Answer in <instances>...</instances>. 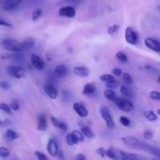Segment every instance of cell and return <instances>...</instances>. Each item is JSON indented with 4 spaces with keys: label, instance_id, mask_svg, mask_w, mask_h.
Returning a JSON list of instances; mask_svg holds the SVG:
<instances>
[{
    "label": "cell",
    "instance_id": "48",
    "mask_svg": "<svg viewBox=\"0 0 160 160\" xmlns=\"http://www.w3.org/2000/svg\"><path fill=\"white\" fill-rule=\"evenodd\" d=\"M56 156H58V158H59V159H64V156H63V154H62V150H58L57 155H56Z\"/></svg>",
    "mask_w": 160,
    "mask_h": 160
},
{
    "label": "cell",
    "instance_id": "38",
    "mask_svg": "<svg viewBox=\"0 0 160 160\" xmlns=\"http://www.w3.org/2000/svg\"><path fill=\"white\" fill-rule=\"evenodd\" d=\"M0 109H1L2 111H3V112H6V113L11 114L10 107H9L7 104H6V103L4 102L0 103Z\"/></svg>",
    "mask_w": 160,
    "mask_h": 160
},
{
    "label": "cell",
    "instance_id": "36",
    "mask_svg": "<svg viewBox=\"0 0 160 160\" xmlns=\"http://www.w3.org/2000/svg\"><path fill=\"white\" fill-rule=\"evenodd\" d=\"M100 80L102 81H104V82H107V81H111V80L115 79V76L112 74H103L102 76H100Z\"/></svg>",
    "mask_w": 160,
    "mask_h": 160
},
{
    "label": "cell",
    "instance_id": "13",
    "mask_svg": "<svg viewBox=\"0 0 160 160\" xmlns=\"http://www.w3.org/2000/svg\"><path fill=\"white\" fill-rule=\"evenodd\" d=\"M59 150L58 148V144L54 139H50L48 142V145H47V151H48V154L52 157H55L57 155V152Z\"/></svg>",
    "mask_w": 160,
    "mask_h": 160
},
{
    "label": "cell",
    "instance_id": "45",
    "mask_svg": "<svg viewBox=\"0 0 160 160\" xmlns=\"http://www.w3.org/2000/svg\"><path fill=\"white\" fill-rule=\"evenodd\" d=\"M0 27H6V28H12V25L10 23H8V22L5 21V20H1L0 19Z\"/></svg>",
    "mask_w": 160,
    "mask_h": 160
},
{
    "label": "cell",
    "instance_id": "37",
    "mask_svg": "<svg viewBox=\"0 0 160 160\" xmlns=\"http://www.w3.org/2000/svg\"><path fill=\"white\" fill-rule=\"evenodd\" d=\"M123 80H124V81L127 83V84H133V78L129 73H123Z\"/></svg>",
    "mask_w": 160,
    "mask_h": 160
},
{
    "label": "cell",
    "instance_id": "16",
    "mask_svg": "<svg viewBox=\"0 0 160 160\" xmlns=\"http://www.w3.org/2000/svg\"><path fill=\"white\" fill-rule=\"evenodd\" d=\"M118 155H120V158L122 159L125 160H138L142 159V157L138 156V155L133 154V153H129L126 152L124 151H122V150H118Z\"/></svg>",
    "mask_w": 160,
    "mask_h": 160
},
{
    "label": "cell",
    "instance_id": "2",
    "mask_svg": "<svg viewBox=\"0 0 160 160\" xmlns=\"http://www.w3.org/2000/svg\"><path fill=\"white\" fill-rule=\"evenodd\" d=\"M2 45L5 49L11 52H20L22 51L21 43L17 40L11 38H4L1 42Z\"/></svg>",
    "mask_w": 160,
    "mask_h": 160
},
{
    "label": "cell",
    "instance_id": "30",
    "mask_svg": "<svg viewBox=\"0 0 160 160\" xmlns=\"http://www.w3.org/2000/svg\"><path fill=\"white\" fill-rule=\"evenodd\" d=\"M119 85V81H117L116 79L111 80V81H107L106 84V86L107 88L109 89H113V88H117Z\"/></svg>",
    "mask_w": 160,
    "mask_h": 160
},
{
    "label": "cell",
    "instance_id": "47",
    "mask_svg": "<svg viewBox=\"0 0 160 160\" xmlns=\"http://www.w3.org/2000/svg\"><path fill=\"white\" fill-rule=\"evenodd\" d=\"M3 121V127H9L11 125V120L9 119H5Z\"/></svg>",
    "mask_w": 160,
    "mask_h": 160
},
{
    "label": "cell",
    "instance_id": "33",
    "mask_svg": "<svg viewBox=\"0 0 160 160\" xmlns=\"http://www.w3.org/2000/svg\"><path fill=\"white\" fill-rule=\"evenodd\" d=\"M10 155V152L6 147H0V157L2 158H7Z\"/></svg>",
    "mask_w": 160,
    "mask_h": 160
},
{
    "label": "cell",
    "instance_id": "17",
    "mask_svg": "<svg viewBox=\"0 0 160 160\" xmlns=\"http://www.w3.org/2000/svg\"><path fill=\"white\" fill-rule=\"evenodd\" d=\"M67 71H68L67 67L65 65H63V64H60V65L56 66L54 70V73L57 78H62L67 75Z\"/></svg>",
    "mask_w": 160,
    "mask_h": 160
},
{
    "label": "cell",
    "instance_id": "46",
    "mask_svg": "<svg viewBox=\"0 0 160 160\" xmlns=\"http://www.w3.org/2000/svg\"><path fill=\"white\" fill-rule=\"evenodd\" d=\"M122 70L120 68H114L113 70H112V73H113L114 76H117V77H120V75L122 74Z\"/></svg>",
    "mask_w": 160,
    "mask_h": 160
},
{
    "label": "cell",
    "instance_id": "40",
    "mask_svg": "<svg viewBox=\"0 0 160 160\" xmlns=\"http://www.w3.org/2000/svg\"><path fill=\"white\" fill-rule=\"evenodd\" d=\"M149 96L150 98L154 100H157V101L160 100V93L159 92H157V91H152V92H150Z\"/></svg>",
    "mask_w": 160,
    "mask_h": 160
},
{
    "label": "cell",
    "instance_id": "8",
    "mask_svg": "<svg viewBox=\"0 0 160 160\" xmlns=\"http://www.w3.org/2000/svg\"><path fill=\"white\" fill-rule=\"evenodd\" d=\"M45 94L52 99H56L58 96V91L53 83H45L43 87Z\"/></svg>",
    "mask_w": 160,
    "mask_h": 160
},
{
    "label": "cell",
    "instance_id": "35",
    "mask_svg": "<svg viewBox=\"0 0 160 160\" xmlns=\"http://www.w3.org/2000/svg\"><path fill=\"white\" fill-rule=\"evenodd\" d=\"M119 28H120V26H119L118 24H114L112 25V26L109 27L107 29L108 34H109V35H113V34H115V33L118 31Z\"/></svg>",
    "mask_w": 160,
    "mask_h": 160
},
{
    "label": "cell",
    "instance_id": "5",
    "mask_svg": "<svg viewBox=\"0 0 160 160\" xmlns=\"http://www.w3.org/2000/svg\"><path fill=\"white\" fill-rule=\"evenodd\" d=\"M100 112H101V116L102 119L106 121L107 128L109 129H113L116 127V124L110 112H109V109L106 106H102L101 107V109H100Z\"/></svg>",
    "mask_w": 160,
    "mask_h": 160
},
{
    "label": "cell",
    "instance_id": "27",
    "mask_svg": "<svg viewBox=\"0 0 160 160\" xmlns=\"http://www.w3.org/2000/svg\"><path fill=\"white\" fill-rule=\"evenodd\" d=\"M72 134H73V138H74V139L76 140V142H78V143L84 142V134L81 133V131H73V132H72Z\"/></svg>",
    "mask_w": 160,
    "mask_h": 160
},
{
    "label": "cell",
    "instance_id": "4",
    "mask_svg": "<svg viewBox=\"0 0 160 160\" xmlns=\"http://www.w3.org/2000/svg\"><path fill=\"white\" fill-rule=\"evenodd\" d=\"M125 40L128 44L137 45L138 42V34L132 27H128L125 31Z\"/></svg>",
    "mask_w": 160,
    "mask_h": 160
},
{
    "label": "cell",
    "instance_id": "20",
    "mask_svg": "<svg viewBox=\"0 0 160 160\" xmlns=\"http://www.w3.org/2000/svg\"><path fill=\"white\" fill-rule=\"evenodd\" d=\"M51 121L52 123V124L54 125L56 128H59V129L62 130V131H66L67 130V126L65 123L63 122H59V120H57L56 118H55L54 117H51Z\"/></svg>",
    "mask_w": 160,
    "mask_h": 160
},
{
    "label": "cell",
    "instance_id": "26",
    "mask_svg": "<svg viewBox=\"0 0 160 160\" xmlns=\"http://www.w3.org/2000/svg\"><path fill=\"white\" fill-rule=\"evenodd\" d=\"M104 95L108 100H110V101H114L116 98H117V95H116L115 92L112 91V89H107L104 92Z\"/></svg>",
    "mask_w": 160,
    "mask_h": 160
},
{
    "label": "cell",
    "instance_id": "24",
    "mask_svg": "<svg viewBox=\"0 0 160 160\" xmlns=\"http://www.w3.org/2000/svg\"><path fill=\"white\" fill-rule=\"evenodd\" d=\"M120 92H121L122 95H123L124 97H126V98H133L134 96V93H133L129 88H128L124 85L120 86Z\"/></svg>",
    "mask_w": 160,
    "mask_h": 160
},
{
    "label": "cell",
    "instance_id": "9",
    "mask_svg": "<svg viewBox=\"0 0 160 160\" xmlns=\"http://www.w3.org/2000/svg\"><path fill=\"white\" fill-rule=\"evenodd\" d=\"M145 45L149 49L156 52V53L160 52V44L157 39L153 38H147L145 40Z\"/></svg>",
    "mask_w": 160,
    "mask_h": 160
},
{
    "label": "cell",
    "instance_id": "14",
    "mask_svg": "<svg viewBox=\"0 0 160 160\" xmlns=\"http://www.w3.org/2000/svg\"><path fill=\"white\" fill-rule=\"evenodd\" d=\"M48 128V123L47 119L44 114H40L38 118L37 130L39 131H45Z\"/></svg>",
    "mask_w": 160,
    "mask_h": 160
},
{
    "label": "cell",
    "instance_id": "42",
    "mask_svg": "<svg viewBox=\"0 0 160 160\" xmlns=\"http://www.w3.org/2000/svg\"><path fill=\"white\" fill-rule=\"evenodd\" d=\"M34 155H35V156L38 158V160H47L48 159V158L45 156V155L44 154V153L41 152H39V151L34 152Z\"/></svg>",
    "mask_w": 160,
    "mask_h": 160
},
{
    "label": "cell",
    "instance_id": "32",
    "mask_svg": "<svg viewBox=\"0 0 160 160\" xmlns=\"http://www.w3.org/2000/svg\"><path fill=\"white\" fill-rule=\"evenodd\" d=\"M120 122L121 123V124L123 125V126L127 127V128H130V127L131 126V120H130L129 118H128V117H123V116L120 117Z\"/></svg>",
    "mask_w": 160,
    "mask_h": 160
},
{
    "label": "cell",
    "instance_id": "34",
    "mask_svg": "<svg viewBox=\"0 0 160 160\" xmlns=\"http://www.w3.org/2000/svg\"><path fill=\"white\" fill-rule=\"evenodd\" d=\"M116 56H117V59H118L120 61H121V62H128V56H127V55L125 54L124 52H123L121 51L118 52L117 53V55H116Z\"/></svg>",
    "mask_w": 160,
    "mask_h": 160
},
{
    "label": "cell",
    "instance_id": "28",
    "mask_svg": "<svg viewBox=\"0 0 160 160\" xmlns=\"http://www.w3.org/2000/svg\"><path fill=\"white\" fill-rule=\"evenodd\" d=\"M144 69H145V70H147V71L150 72V73H153V74H156L157 75V76H159V68H157L156 67H154V66H152V65H146L144 67Z\"/></svg>",
    "mask_w": 160,
    "mask_h": 160
},
{
    "label": "cell",
    "instance_id": "31",
    "mask_svg": "<svg viewBox=\"0 0 160 160\" xmlns=\"http://www.w3.org/2000/svg\"><path fill=\"white\" fill-rule=\"evenodd\" d=\"M66 141H67V145H76V144H78V142H76V140H75L74 138H73L72 133H69V134H67V138H66Z\"/></svg>",
    "mask_w": 160,
    "mask_h": 160
},
{
    "label": "cell",
    "instance_id": "3",
    "mask_svg": "<svg viewBox=\"0 0 160 160\" xmlns=\"http://www.w3.org/2000/svg\"><path fill=\"white\" fill-rule=\"evenodd\" d=\"M114 102H115L116 106L120 109V110L123 111V112H129L132 111L134 109V106L130 100L127 99V98H117L114 99Z\"/></svg>",
    "mask_w": 160,
    "mask_h": 160
},
{
    "label": "cell",
    "instance_id": "39",
    "mask_svg": "<svg viewBox=\"0 0 160 160\" xmlns=\"http://www.w3.org/2000/svg\"><path fill=\"white\" fill-rule=\"evenodd\" d=\"M143 137L145 140H152V139L153 138L152 131H150V130H146V131H144Z\"/></svg>",
    "mask_w": 160,
    "mask_h": 160
},
{
    "label": "cell",
    "instance_id": "50",
    "mask_svg": "<svg viewBox=\"0 0 160 160\" xmlns=\"http://www.w3.org/2000/svg\"><path fill=\"white\" fill-rule=\"evenodd\" d=\"M78 0H62V2H70V3H72V2H78Z\"/></svg>",
    "mask_w": 160,
    "mask_h": 160
},
{
    "label": "cell",
    "instance_id": "12",
    "mask_svg": "<svg viewBox=\"0 0 160 160\" xmlns=\"http://www.w3.org/2000/svg\"><path fill=\"white\" fill-rule=\"evenodd\" d=\"M31 62L33 67L38 70H42L45 68V62L38 55L32 54L31 56Z\"/></svg>",
    "mask_w": 160,
    "mask_h": 160
},
{
    "label": "cell",
    "instance_id": "23",
    "mask_svg": "<svg viewBox=\"0 0 160 160\" xmlns=\"http://www.w3.org/2000/svg\"><path fill=\"white\" fill-rule=\"evenodd\" d=\"M117 152H118V150L115 149L113 147H111L109 149L106 150V156L108 158H109V159H118V156H117L118 153H117Z\"/></svg>",
    "mask_w": 160,
    "mask_h": 160
},
{
    "label": "cell",
    "instance_id": "18",
    "mask_svg": "<svg viewBox=\"0 0 160 160\" xmlns=\"http://www.w3.org/2000/svg\"><path fill=\"white\" fill-rule=\"evenodd\" d=\"M96 86H95L93 83H88V84H86L84 86L82 94L85 95H92V94L95 93V92H96Z\"/></svg>",
    "mask_w": 160,
    "mask_h": 160
},
{
    "label": "cell",
    "instance_id": "49",
    "mask_svg": "<svg viewBox=\"0 0 160 160\" xmlns=\"http://www.w3.org/2000/svg\"><path fill=\"white\" fill-rule=\"evenodd\" d=\"M76 159L78 160H85L86 157L83 154H78V156L76 157Z\"/></svg>",
    "mask_w": 160,
    "mask_h": 160
},
{
    "label": "cell",
    "instance_id": "25",
    "mask_svg": "<svg viewBox=\"0 0 160 160\" xmlns=\"http://www.w3.org/2000/svg\"><path fill=\"white\" fill-rule=\"evenodd\" d=\"M144 115L149 121H156L158 119V116L152 110L145 111V112H144Z\"/></svg>",
    "mask_w": 160,
    "mask_h": 160
},
{
    "label": "cell",
    "instance_id": "21",
    "mask_svg": "<svg viewBox=\"0 0 160 160\" xmlns=\"http://www.w3.org/2000/svg\"><path fill=\"white\" fill-rule=\"evenodd\" d=\"M81 133H82L83 134H84V136H85L86 138H94V136H95V134H94L93 131H92V129H91L88 126H81Z\"/></svg>",
    "mask_w": 160,
    "mask_h": 160
},
{
    "label": "cell",
    "instance_id": "44",
    "mask_svg": "<svg viewBox=\"0 0 160 160\" xmlns=\"http://www.w3.org/2000/svg\"><path fill=\"white\" fill-rule=\"evenodd\" d=\"M96 153L99 156L104 158L105 156H106V149H105L104 148H102V147H100V148H98V149L96 150Z\"/></svg>",
    "mask_w": 160,
    "mask_h": 160
},
{
    "label": "cell",
    "instance_id": "6",
    "mask_svg": "<svg viewBox=\"0 0 160 160\" xmlns=\"http://www.w3.org/2000/svg\"><path fill=\"white\" fill-rule=\"evenodd\" d=\"M23 0H0V9L3 11L13 10Z\"/></svg>",
    "mask_w": 160,
    "mask_h": 160
},
{
    "label": "cell",
    "instance_id": "29",
    "mask_svg": "<svg viewBox=\"0 0 160 160\" xmlns=\"http://www.w3.org/2000/svg\"><path fill=\"white\" fill-rule=\"evenodd\" d=\"M43 14V12H42V9H37L34 11H33L32 15H31V19L32 20L35 21V20H38L39 18H41Z\"/></svg>",
    "mask_w": 160,
    "mask_h": 160
},
{
    "label": "cell",
    "instance_id": "7",
    "mask_svg": "<svg viewBox=\"0 0 160 160\" xmlns=\"http://www.w3.org/2000/svg\"><path fill=\"white\" fill-rule=\"evenodd\" d=\"M7 73L11 78H17V79H20L24 77L25 75V70L21 67L19 66H9L6 69Z\"/></svg>",
    "mask_w": 160,
    "mask_h": 160
},
{
    "label": "cell",
    "instance_id": "10",
    "mask_svg": "<svg viewBox=\"0 0 160 160\" xmlns=\"http://www.w3.org/2000/svg\"><path fill=\"white\" fill-rule=\"evenodd\" d=\"M59 15L60 17H68V18H73L76 15V10L74 7L72 6H62L59 10Z\"/></svg>",
    "mask_w": 160,
    "mask_h": 160
},
{
    "label": "cell",
    "instance_id": "43",
    "mask_svg": "<svg viewBox=\"0 0 160 160\" xmlns=\"http://www.w3.org/2000/svg\"><path fill=\"white\" fill-rule=\"evenodd\" d=\"M0 88H2L3 90H8L10 88V84L6 81H0Z\"/></svg>",
    "mask_w": 160,
    "mask_h": 160
},
{
    "label": "cell",
    "instance_id": "1",
    "mask_svg": "<svg viewBox=\"0 0 160 160\" xmlns=\"http://www.w3.org/2000/svg\"><path fill=\"white\" fill-rule=\"evenodd\" d=\"M121 140L123 144L131 147V148L146 152H148L150 154L153 155V156H156L157 158H160V150L159 147L153 146V145H149V144L145 143V142H142L138 138L133 137V136H128V137L122 138Z\"/></svg>",
    "mask_w": 160,
    "mask_h": 160
},
{
    "label": "cell",
    "instance_id": "11",
    "mask_svg": "<svg viewBox=\"0 0 160 160\" xmlns=\"http://www.w3.org/2000/svg\"><path fill=\"white\" fill-rule=\"evenodd\" d=\"M73 108L74 109L75 112H77L78 116L81 118H85L88 116V110L87 109V108L84 106L83 104L79 102H75L73 103Z\"/></svg>",
    "mask_w": 160,
    "mask_h": 160
},
{
    "label": "cell",
    "instance_id": "19",
    "mask_svg": "<svg viewBox=\"0 0 160 160\" xmlns=\"http://www.w3.org/2000/svg\"><path fill=\"white\" fill-rule=\"evenodd\" d=\"M34 45H35V41H34V39L33 38H28L25 39L21 43L22 50L31 49L32 48H34Z\"/></svg>",
    "mask_w": 160,
    "mask_h": 160
},
{
    "label": "cell",
    "instance_id": "51",
    "mask_svg": "<svg viewBox=\"0 0 160 160\" xmlns=\"http://www.w3.org/2000/svg\"><path fill=\"white\" fill-rule=\"evenodd\" d=\"M3 127V121L0 119V128H2Z\"/></svg>",
    "mask_w": 160,
    "mask_h": 160
},
{
    "label": "cell",
    "instance_id": "15",
    "mask_svg": "<svg viewBox=\"0 0 160 160\" xmlns=\"http://www.w3.org/2000/svg\"><path fill=\"white\" fill-rule=\"evenodd\" d=\"M73 73L81 78H87L90 74V70L86 67H75L73 68Z\"/></svg>",
    "mask_w": 160,
    "mask_h": 160
},
{
    "label": "cell",
    "instance_id": "22",
    "mask_svg": "<svg viewBox=\"0 0 160 160\" xmlns=\"http://www.w3.org/2000/svg\"><path fill=\"white\" fill-rule=\"evenodd\" d=\"M5 135H6V138L8 139V140H10V141L15 140V139L19 138V137H20V134H19L18 133L16 132V131H12V129L6 130Z\"/></svg>",
    "mask_w": 160,
    "mask_h": 160
},
{
    "label": "cell",
    "instance_id": "41",
    "mask_svg": "<svg viewBox=\"0 0 160 160\" xmlns=\"http://www.w3.org/2000/svg\"><path fill=\"white\" fill-rule=\"evenodd\" d=\"M10 109H12L14 111H17L19 109H20V105H19L18 102L17 100H12L10 102Z\"/></svg>",
    "mask_w": 160,
    "mask_h": 160
}]
</instances>
